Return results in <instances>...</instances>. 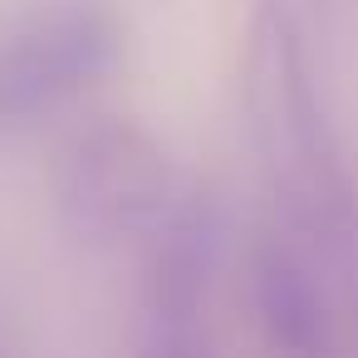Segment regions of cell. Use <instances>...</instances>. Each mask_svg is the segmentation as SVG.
<instances>
[{"label":"cell","mask_w":358,"mask_h":358,"mask_svg":"<svg viewBox=\"0 0 358 358\" xmlns=\"http://www.w3.org/2000/svg\"><path fill=\"white\" fill-rule=\"evenodd\" d=\"M241 108L255 167L280 221L334 265L358 245V192L285 0H250L241 45Z\"/></svg>","instance_id":"1"},{"label":"cell","mask_w":358,"mask_h":358,"mask_svg":"<svg viewBox=\"0 0 358 358\" xmlns=\"http://www.w3.org/2000/svg\"><path fill=\"white\" fill-rule=\"evenodd\" d=\"M123 30L108 0H35L0 30V128L79 99L113 59Z\"/></svg>","instance_id":"3"},{"label":"cell","mask_w":358,"mask_h":358,"mask_svg":"<svg viewBox=\"0 0 358 358\" xmlns=\"http://www.w3.org/2000/svg\"><path fill=\"white\" fill-rule=\"evenodd\" d=\"M329 265L334 260L289 226H265L250 241L245 299L270 358H348V324Z\"/></svg>","instance_id":"5"},{"label":"cell","mask_w":358,"mask_h":358,"mask_svg":"<svg viewBox=\"0 0 358 358\" xmlns=\"http://www.w3.org/2000/svg\"><path fill=\"white\" fill-rule=\"evenodd\" d=\"M221 211L211 196L187 192L167 221L138 245V358H216L206 329V299L221 265Z\"/></svg>","instance_id":"4"},{"label":"cell","mask_w":358,"mask_h":358,"mask_svg":"<svg viewBox=\"0 0 358 358\" xmlns=\"http://www.w3.org/2000/svg\"><path fill=\"white\" fill-rule=\"evenodd\" d=\"M182 196L162 143L128 118L84 128L55 167L59 221L84 245H143Z\"/></svg>","instance_id":"2"}]
</instances>
